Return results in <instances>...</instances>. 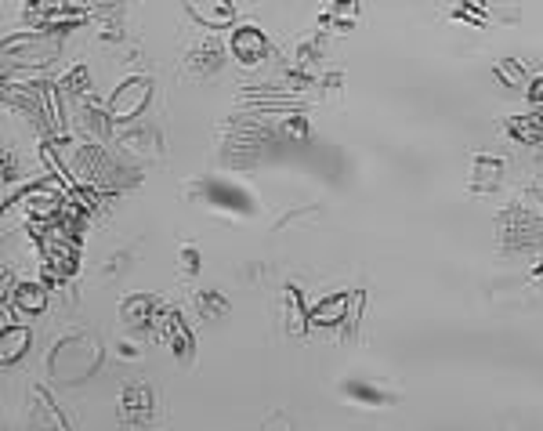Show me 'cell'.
Returning <instances> with one entry per match:
<instances>
[{
  "mask_svg": "<svg viewBox=\"0 0 543 431\" xmlns=\"http://www.w3.org/2000/svg\"><path fill=\"white\" fill-rule=\"evenodd\" d=\"M105 359V345L95 334H66L48 352V374L55 384H80L98 374Z\"/></svg>",
  "mask_w": 543,
  "mask_h": 431,
  "instance_id": "1",
  "label": "cell"
},
{
  "mask_svg": "<svg viewBox=\"0 0 543 431\" xmlns=\"http://www.w3.org/2000/svg\"><path fill=\"white\" fill-rule=\"evenodd\" d=\"M221 135H225V160L232 167H250L265 156V149L276 142L279 131L261 113H236L225 120Z\"/></svg>",
  "mask_w": 543,
  "mask_h": 431,
  "instance_id": "2",
  "label": "cell"
},
{
  "mask_svg": "<svg viewBox=\"0 0 543 431\" xmlns=\"http://www.w3.org/2000/svg\"><path fill=\"white\" fill-rule=\"evenodd\" d=\"M62 51V40L51 37V33H33L26 29L22 37H8L4 40V80H11L19 73L22 80L26 77H37L40 80V69L51 66Z\"/></svg>",
  "mask_w": 543,
  "mask_h": 431,
  "instance_id": "3",
  "label": "cell"
},
{
  "mask_svg": "<svg viewBox=\"0 0 543 431\" xmlns=\"http://www.w3.org/2000/svg\"><path fill=\"white\" fill-rule=\"evenodd\" d=\"M496 236L507 250H540L543 247V221L529 207L515 203L496 218Z\"/></svg>",
  "mask_w": 543,
  "mask_h": 431,
  "instance_id": "4",
  "label": "cell"
},
{
  "mask_svg": "<svg viewBox=\"0 0 543 431\" xmlns=\"http://www.w3.org/2000/svg\"><path fill=\"white\" fill-rule=\"evenodd\" d=\"M87 4H73V0H37V4H22V15H26L29 29L33 33H62V29H73L77 22L87 19Z\"/></svg>",
  "mask_w": 543,
  "mask_h": 431,
  "instance_id": "5",
  "label": "cell"
},
{
  "mask_svg": "<svg viewBox=\"0 0 543 431\" xmlns=\"http://www.w3.org/2000/svg\"><path fill=\"white\" fill-rule=\"evenodd\" d=\"M156 337H160V345L181 359V363H192V355H196V334H192V326L185 323L178 308H160V316H156Z\"/></svg>",
  "mask_w": 543,
  "mask_h": 431,
  "instance_id": "6",
  "label": "cell"
},
{
  "mask_svg": "<svg viewBox=\"0 0 543 431\" xmlns=\"http://www.w3.org/2000/svg\"><path fill=\"white\" fill-rule=\"evenodd\" d=\"M149 98H153V80L149 77H127L124 84H116V91L109 95V116H113V124H127L134 116H142L145 106H149Z\"/></svg>",
  "mask_w": 543,
  "mask_h": 431,
  "instance_id": "7",
  "label": "cell"
},
{
  "mask_svg": "<svg viewBox=\"0 0 543 431\" xmlns=\"http://www.w3.org/2000/svg\"><path fill=\"white\" fill-rule=\"evenodd\" d=\"M116 417H120V424L131 431H142L149 428V424L156 421V395L149 384H127L124 392H120V399H116Z\"/></svg>",
  "mask_w": 543,
  "mask_h": 431,
  "instance_id": "8",
  "label": "cell"
},
{
  "mask_svg": "<svg viewBox=\"0 0 543 431\" xmlns=\"http://www.w3.org/2000/svg\"><path fill=\"white\" fill-rule=\"evenodd\" d=\"M196 196H200L203 203H210L214 211L232 214V218H239V214H254L250 192L239 189V185H232V182H221V178H207V182H200L196 185Z\"/></svg>",
  "mask_w": 543,
  "mask_h": 431,
  "instance_id": "9",
  "label": "cell"
},
{
  "mask_svg": "<svg viewBox=\"0 0 543 431\" xmlns=\"http://www.w3.org/2000/svg\"><path fill=\"white\" fill-rule=\"evenodd\" d=\"M73 109V127L80 131V138H87L91 145L109 142V127H113V116H109V106L98 102V95H87L84 102H77Z\"/></svg>",
  "mask_w": 543,
  "mask_h": 431,
  "instance_id": "10",
  "label": "cell"
},
{
  "mask_svg": "<svg viewBox=\"0 0 543 431\" xmlns=\"http://www.w3.org/2000/svg\"><path fill=\"white\" fill-rule=\"evenodd\" d=\"M225 58L229 55H225V44L218 37H203L185 51V73L196 80H207L225 66Z\"/></svg>",
  "mask_w": 543,
  "mask_h": 431,
  "instance_id": "11",
  "label": "cell"
},
{
  "mask_svg": "<svg viewBox=\"0 0 543 431\" xmlns=\"http://www.w3.org/2000/svg\"><path fill=\"white\" fill-rule=\"evenodd\" d=\"M268 37L261 33L254 22H247V26H236L229 37V55H236L243 66H258V62H265L268 58Z\"/></svg>",
  "mask_w": 543,
  "mask_h": 431,
  "instance_id": "12",
  "label": "cell"
},
{
  "mask_svg": "<svg viewBox=\"0 0 543 431\" xmlns=\"http://www.w3.org/2000/svg\"><path fill=\"white\" fill-rule=\"evenodd\" d=\"M279 301H283L286 334L301 341V337L312 330V308L305 305V290L297 287V283H283V294H279Z\"/></svg>",
  "mask_w": 543,
  "mask_h": 431,
  "instance_id": "13",
  "label": "cell"
},
{
  "mask_svg": "<svg viewBox=\"0 0 543 431\" xmlns=\"http://www.w3.org/2000/svg\"><path fill=\"white\" fill-rule=\"evenodd\" d=\"M156 316H160V301L153 294H131L120 305V323L134 334H145L149 326H156Z\"/></svg>",
  "mask_w": 543,
  "mask_h": 431,
  "instance_id": "14",
  "label": "cell"
},
{
  "mask_svg": "<svg viewBox=\"0 0 543 431\" xmlns=\"http://www.w3.org/2000/svg\"><path fill=\"white\" fill-rule=\"evenodd\" d=\"M500 182H504V160L500 156H475L471 160V178H467V189L475 192V196H489V192L500 189Z\"/></svg>",
  "mask_w": 543,
  "mask_h": 431,
  "instance_id": "15",
  "label": "cell"
},
{
  "mask_svg": "<svg viewBox=\"0 0 543 431\" xmlns=\"http://www.w3.org/2000/svg\"><path fill=\"white\" fill-rule=\"evenodd\" d=\"M185 11L207 29H225L236 22V4L232 0H192V4H185Z\"/></svg>",
  "mask_w": 543,
  "mask_h": 431,
  "instance_id": "16",
  "label": "cell"
},
{
  "mask_svg": "<svg viewBox=\"0 0 543 431\" xmlns=\"http://www.w3.org/2000/svg\"><path fill=\"white\" fill-rule=\"evenodd\" d=\"M124 149L127 153H134L138 160H160L163 153H167V145H163V135L156 131L153 124L145 127H134V131H124Z\"/></svg>",
  "mask_w": 543,
  "mask_h": 431,
  "instance_id": "17",
  "label": "cell"
},
{
  "mask_svg": "<svg viewBox=\"0 0 543 431\" xmlns=\"http://www.w3.org/2000/svg\"><path fill=\"white\" fill-rule=\"evenodd\" d=\"M29 431H69L66 417L48 399L44 388H33V410H29Z\"/></svg>",
  "mask_w": 543,
  "mask_h": 431,
  "instance_id": "18",
  "label": "cell"
},
{
  "mask_svg": "<svg viewBox=\"0 0 543 431\" xmlns=\"http://www.w3.org/2000/svg\"><path fill=\"white\" fill-rule=\"evenodd\" d=\"M51 294L44 283H19L15 294H11V312H19V316H40L44 308H48Z\"/></svg>",
  "mask_w": 543,
  "mask_h": 431,
  "instance_id": "19",
  "label": "cell"
},
{
  "mask_svg": "<svg viewBox=\"0 0 543 431\" xmlns=\"http://www.w3.org/2000/svg\"><path fill=\"white\" fill-rule=\"evenodd\" d=\"M29 330L26 326H11V323H4V330H0V363L4 366H11V363H19L22 355L29 352Z\"/></svg>",
  "mask_w": 543,
  "mask_h": 431,
  "instance_id": "20",
  "label": "cell"
},
{
  "mask_svg": "<svg viewBox=\"0 0 543 431\" xmlns=\"http://www.w3.org/2000/svg\"><path fill=\"white\" fill-rule=\"evenodd\" d=\"M229 312H232V301L221 294V290L207 287V290H200V294H196V316H200V323L214 326V323H221V319L229 316Z\"/></svg>",
  "mask_w": 543,
  "mask_h": 431,
  "instance_id": "21",
  "label": "cell"
},
{
  "mask_svg": "<svg viewBox=\"0 0 543 431\" xmlns=\"http://www.w3.org/2000/svg\"><path fill=\"white\" fill-rule=\"evenodd\" d=\"M348 301H352V294H330L323 297L319 305L312 308V326H341L344 316H348Z\"/></svg>",
  "mask_w": 543,
  "mask_h": 431,
  "instance_id": "22",
  "label": "cell"
},
{
  "mask_svg": "<svg viewBox=\"0 0 543 431\" xmlns=\"http://www.w3.org/2000/svg\"><path fill=\"white\" fill-rule=\"evenodd\" d=\"M58 95H62V106H77V102H84L87 95H95L91 91V77H87V69L77 66V69H69L66 77L58 80Z\"/></svg>",
  "mask_w": 543,
  "mask_h": 431,
  "instance_id": "23",
  "label": "cell"
},
{
  "mask_svg": "<svg viewBox=\"0 0 543 431\" xmlns=\"http://www.w3.org/2000/svg\"><path fill=\"white\" fill-rule=\"evenodd\" d=\"M507 135L522 145H540L543 142V113H525L507 120Z\"/></svg>",
  "mask_w": 543,
  "mask_h": 431,
  "instance_id": "24",
  "label": "cell"
},
{
  "mask_svg": "<svg viewBox=\"0 0 543 431\" xmlns=\"http://www.w3.org/2000/svg\"><path fill=\"white\" fill-rule=\"evenodd\" d=\"M341 392L359 406H391L395 403V395L384 392V388H377V384H366V381H348Z\"/></svg>",
  "mask_w": 543,
  "mask_h": 431,
  "instance_id": "25",
  "label": "cell"
},
{
  "mask_svg": "<svg viewBox=\"0 0 543 431\" xmlns=\"http://www.w3.org/2000/svg\"><path fill=\"white\" fill-rule=\"evenodd\" d=\"M493 77L496 84L515 87V91H529V69H525V62H518V58H500L493 66Z\"/></svg>",
  "mask_w": 543,
  "mask_h": 431,
  "instance_id": "26",
  "label": "cell"
},
{
  "mask_svg": "<svg viewBox=\"0 0 543 431\" xmlns=\"http://www.w3.org/2000/svg\"><path fill=\"white\" fill-rule=\"evenodd\" d=\"M362 308H366V290H352V301H348V316L341 323V334L344 337H355V326L362 319Z\"/></svg>",
  "mask_w": 543,
  "mask_h": 431,
  "instance_id": "27",
  "label": "cell"
},
{
  "mask_svg": "<svg viewBox=\"0 0 543 431\" xmlns=\"http://www.w3.org/2000/svg\"><path fill=\"white\" fill-rule=\"evenodd\" d=\"M279 135H290V138H297V142H308V135H312V127H308V116L297 109V113H290L283 120V127H279Z\"/></svg>",
  "mask_w": 543,
  "mask_h": 431,
  "instance_id": "28",
  "label": "cell"
},
{
  "mask_svg": "<svg viewBox=\"0 0 543 431\" xmlns=\"http://www.w3.org/2000/svg\"><path fill=\"white\" fill-rule=\"evenodd\" d=\"M203 269V261H200V247H192V243H185V247L178 250V272L181 276H196V272Z\"/></svg>",
  "mask_w": 543,
  "mask_h": 431,
  "instance_id": "29",
  "label": "cell"
},
{
  "mask_svg": "<svg viewBox=\"0 0 543 431\" xmlns=\"http://www.w3.org/2000/svg\"><path fill=\"white\" fill-rule=\"evenodd\" d=\"M453 19H471V26H486L489 11L486 8H475V4H460V8L453 11Z\"/></svg>",
  "mask_w": 543,
  "mask_h": 431,
  "instance_id": "30",
  "label": "cell"
},
{
  "mask_svg": "<svg viewBox=\"0 0 543 431\" xmlns=\"http://www.w3.org/2000/svg\"><path fill=\"white\" fill-rule=\"evenodd\" d=\"M261 431H294V424H290V417H286V413H272V417L261 424Z\"/></svg>",
  "mask_w": 543,
  "mask_h": 431,
  "instance_id": "31",
  "label": "cell"
},
{
  "mask_svg": "<svg viewBox=\"0 0 543 431\" xmlns=\"http://www.w3.org/2000/svg\"><path fill=\"white\" fill-rule=\"evenodd\" d=\"M525 95H529V102H533L536 109H543V77L529 80V91H525Z\"/></svg>",
  "mask_w": 543,
  "mask_h": 431,
  "instance_id": "32",
  "label": "cell"
},
{
  "mask_svg": "<svg viewBox=\"0 0 543 431\" xmlns=\"http://www.w3.org/2000/svg\"><path fill=\"white\" fill-rule=\"evenodd\" d=\"M536 279H543V269H536Z\"/></svg>",
  "mask_w": 543,
  "mask_h": 431,
  "instance_id": "33",
  "label": "cell"
}]
</instances>
